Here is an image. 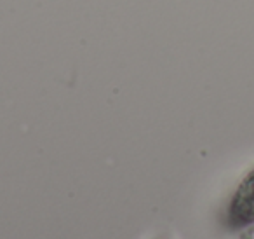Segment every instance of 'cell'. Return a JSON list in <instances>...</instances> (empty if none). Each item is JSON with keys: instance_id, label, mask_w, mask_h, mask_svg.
I'll return each instance as SVG.
<instances>
[{"instance_id": "6da1fadb", "label": "cell", "mask_w": 254, "mask_h": 239, "mask_svg": "<svg viewBox=\"0 0 254 239\" xmlns=\"http://www.w3.org/2000/svg\"><path fill=\"white\" fill-rule=\"evenodd\" d=\"M226 222L235 231L254 224V168L233 190L226 208Z\"/></svg>"}, {"instance_id": "7a4b0ae2", "label": "cell", "mask_w": 254, "mask_h": 239, "mask_svg": "<svg viewBox=\"0 0 254 239\" xmlns=\"http://www.w3.org/2000/svg\"><path fill=\"white\" fill-rule=\"evenodd\" d=\"M240 239H254V224L249 225V227L242 229V232H240L239 236Z\"/></svg>"}]
</instances>
